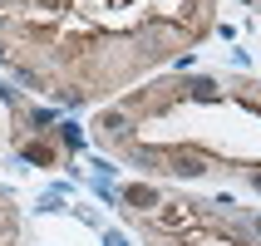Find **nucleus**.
<instances>
[{"mask_svg":"<svg viewBox=\"0 0 261 246\" xmlns=\"http://www.w3.org/2000/svg\"><path fill=\"white\" fill-rule=\"evenodd\" d=\"M59 138H64V148H79V143H84V138H79V128H69V123L59 128Z\"/></svg>","mask_w":261,"mask_h":246,"instance_id":"39448f33","label":"nucleus"},{"mask_svg":"<svg viewBox=\"0 0 261 246\" xmlns=\"http://www.w3.org/2000/svg\"><path fill=\"white\" fill-rule=\"evenodd\" d=\"M25 158H30V162H55V153H49L44 143H30V148H25Z\"/></svg>","mask_w":261,"mask_h":246,"instance_id":"20e7f679","label":"nucleus"},{"mask_svg":"<svg viewBox=\"0 0 261 246\" xmlns=\"http://www.w3.org/2000/svg\"><path fill=\"white\" fill-rule=\"evenodd\" d=\"M168 173L173 177H202L207 162L197 158V153H168Z\"/></svg>","mask_w":261,"mask_h":246,"instance_id":"f257e3e1","label":"nucleus"},{"mask_svg":"<svg viewBox=\"0 0 261 246\" xmlns=\"http://www.w3.org/2000/svg\"><path fill=\"white\" fill-rule=\"evenodd\" d=\"M123 202H128L133 212H148V207H158V192H153V187H128Z\"/></svg>","mask_w":261,"mask_h":246,"instance_id":"f03ea898","label":"nucleus"},{"mask_svg":"<svg viewBox=\"0 0 261 246\" xmlns=\"http://www.w3.org/2000/svg\"><path fill=\"white\" fill-rule=\"evenodd\" d=\"M103 246H128V241H123L118 232H109V236H103Z\"/></svg>","mask_w":261,"mask_h":246,"instance_id":"423d86ee","label":"nucleus"},{"mask_svg":"<svg viewBox=\"0 0 261 246\" xmlns=\"http://www.w3.org/2000/svg\"><path fill=\"white\" fill-rule=\"evenodd\" d=\"M99 128L109 133V138H128V118L123 114H99Z\"/></svg>","mask_w":261,"mask_h":246,"instance_id":"7ed1b4c3","label":"nucleus"}]
</instances>
